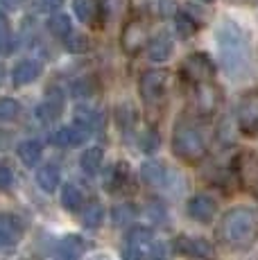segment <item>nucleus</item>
<instances>
[{"instance_id":"f257e3e1","label":"nucleus","mask_w":258,"mask_h":260,"mask_svg":"<svg viewBox=\"0 0 258 260\" xmlns=\"http://www.w3.org/2000/svg\"><path fill=\"white\" fill-rule=\"evenodd\" d=\"M215 41H217V50H220V61L231 77H240V75L249 71V61H251L249 39L242 32L240 25L224 21L217 27Z\"/></svg>"},{"instance_id":"f03ea898","label":"nucleus","mask_w":258,"mask_h":260,"mask_svg":"<svg viewBox=\"0 0 258 260\" xmlns=\"http://www.w3.org/2000/svg\"><path fill=\"white\" fill-rule=\"evenodd\" d=\"M217 236L222 244L236 251H247L258 238V215L247 206L229 208L220 219Z\"/></svg>"},{"instance_id":"7ed1b4c3","label":"nucleus","mask_w":258,"mask_h":260,"mask_svg":"<svg viewBox=\"0 0 258 260\" xmlns=\"http://www.w3.org/2000/svg\"><path fill=\"white\" fill-rule=\"evenodd\" d=\"M172 152L186 163H200L208 152L204 134L192 124H179L172 136Z\"/></svg>"},{"instance_id":"20e7f679","label":"nucleus","mask_w":258,"mask_h":260,"mask_svg":"<svg viewBox=\"0 0 258 260\" xmlns=\"http://www.w3.org/2000/svg\"><path fill=\"white\" fill-rule=\"evenodd\" d=\"M236 120H238V129L245 136L249 138L258 136V93L242 95V100L238 102L236 109Z\"/></svg>"},{"instance_id":"39448f33","label":"nucleus","mask_w":258,"mask_h":260,"mask_svg":"<svg viewBox=\"0 0 258 260\" xmlns=\"http://www.w3.org/2000/svg\"><path fill=\"white\" fill-rule=\"evenodd\" d=\"M183 75L188 77V82L192 84H211L215 77V63L208 59V54L204 52H195L188 54L183 61Z\"/></svg>"},{"instance_id":"423d86ee","label":"nucleus","mask_w":258,"mask_h":260,"mask_svg":"<svg viewBox=\"0 0 258 260\" xmlns=\"http://www.w3.org/2000/svg\"><path fill=\"white\" fill-rule=\"evenodd\" d=\"M168 84H170V73L163 71V68H154V71H145V73L141 75L138 91H141L143 100H147V102H154V100L163 98Z\"/></svg>"},{"instance_id":"0eeeda50","label":"nucleus","mask_w":258,"mask_h":260,"mask_svg":"<svg viewBox=\"0 0 258 260\" xmlns=\"http://www.w3.org/2000/svg\"><path fill=\"white\" fill-rule=\"evenodd\" d=\"M186 211L195 222L208 224L217 213V202L213 197H208V194H195V197L188 199Z\"/></svg>"},{"instance_id":"6e6552de","label":"nucleus","mask_w":258,"mask_h":260,"mask_svg":"<svg viewBox=\"0 0 258 260\" xmlns=\"http://www.w3.org/2000/svg\"><path fill=\"white\" fill-rule=\"evenodd\" d=\"M120 43H122V50H125L127 54H136L138 50L147 43V27L141 21H132L125 29H122Z\"/></svg>"},{"instance_id":"1a4fd4ad","label":"nucleus","mask_w":258,"mask_h":260,"mask_svg":"<svg viewBox=\"0 0 258 260\" xmlns=\"http://www.w3.org/2000/svg\"><path fill=\"white\" fill-rule=\"evenodd\" d=\"M220 104V93H217L215 86L211 84H200L195 93V109L200 116H211L213 111L217 109Z\"/></svg>"},{"instance_id":"9d476101","label":"nucleus","mask_w":258,"mask_h":260,"mask_svg":"<svg viewBox=\"0 0 258 260\" xmlns=\"http://www.w3.org/2000/svg\"><path fill=\"white\" fill-rule=\"evenodd\" d=\"M141 177L147 186L154 188H166L168 181H170V170H168L163 163L158 161H147L145 166L141 168Z\"/></svg>"},{"instance_id":"9b49d317","label":"nucleus","mask_w":258,"mask_h":260,"mask_svg":"<svg viewBox=\"0 0 258 260\" xmlns=\"http://www.w3.org/2000/svg\"><path fill=\"white\" fill-rule=\"evenodd\" d=\"M88 134H91V132H86L84 127L73 124V127L59 129V132L52 136V143L59 145V147H77V145H82L84 141H86Z\"/></svg>"},{"instance_id":"f8f14e48","label":"nucleus","mask_w":258,"mask_h":260,"mask_svg":"<svg viewBox=\"0 0 258 260\" xmlns=\"http://www.w3.org/2000/svg\"><path fill=\"white\" fill-rule=\"evenodd\" d=\"M175 247L179 249V253L190 258H208L213 253V247L206 242V240L200 238H179L175 242Z\"/></svg>"},{"instance_id":"ddd939ff","label":"nucleus","mask_w":258,"mask_h":260,"mask_svg":"<svg viewBox=\"0 0 258 260\" xmlns=\"http://www.w3.org/2000/svg\"><path fill=\"white\" fill-rule=\"evenodd\" d=\"M41 63L39 61H29V59H23V61H18L16 66H14L12 71V82L16 84V86H23V84H29L34 82V79L41 75Z\"/></svg>"},{"instance_id":"4468645a","label":"nucleus","mask_w":258,"mask_h":260,"mask_svg":"<svg viewBox=\"0 0 258 260\" xmlns=\"http://www.w3.org/2000/svg\"><path fill=\"white\" fill-rule=\"evenodd\" d=\"M61 107H63V95L59 88H50L48 91V100L43 107H39L37 116L43 120V122H52V120L59 118V113H61Z\"/></svg>"},{"instance_id":"2eb2a0df","label":"nucleus","mask_w":258,"mask_h":260,"mask_svg":"<svg viewBox=\"0 0 258 260\" xmlns=\"http://www.w3.org/2000/svg\"><path fill=\"white\" fill-rule=\"evenodd\" d=\"M147 54H150L152 61H166L172 54V39L168 34H158L156 39H152V43L147 46Z\"/></svg>"},{"instance_id":"dca6fc26","label":"nucleus","mask_w":258,"mask_h":260,"mask_svg":"<svg viewBox=\"0 0 258 260\" xmlns=\"http://www.w3.org/2000/svg\"><path fill=\"white\" fill-rule=\"evenodd\" d=\"M41 154H43V145L39 141H23L18 145V158H21L27 168L37 166V163L41 161Z\"/></svg>"},{"instance_id":"f3484780","label":"nucleus","mask_w":258,"mask_h":260,"mask_svg":"<svg viewBox=\"0 0 258 260\" xmlns=\"http://www.w3.org/2000/svg\"><path fill=\"white\" fill-rule=\"evenodd\" d=\"M59 179H61V174H59V168H57V166H43V168L37 172V183H39V188L46 190V192H54V190H57Z\"/></svg>"},{"instance_id":"a211bd4d","label":"nucleus","mask_w":258,"mask_h":260,"mask_svg":"<svg viewBox=\"0 0 258 260\" xmlns=\"http://www.w3.org/2000/svg\"><path fill=\"white\" fill-rule=\"evenodd\" d=\"M61 206L66 208V211H71V213L82 211V206H84L82 190H79L77 186H73V183H68V186L61 190Z\"/></svg>"},{"instance_id":"6ab92c4d","label":"nucleus","mask_w":258,"mask_h":260,"mask_svg":"<svg viewBox=\"0 0 258 260\" xmlns=\"http://www.w3.org/2000/svg\"><path fill=\"white\" fill-rule=\"evenodd\" d=\"M75 122L86 132H93V129H98L102 124V116L91 107H79L75 111Z\"/></svg>"},{"instance_id":"aec40b11","label":"nucleus","mask_w":258,"mask_h":260,"mask_svg":"<svg viewBox=\"0 0 258 260\" xmlns=\"http://www.w3.org/2000/svg\"><path fill=\"white\" fill-rule=\"evenodd\" d=\"M84 251V240L77 236H68L59 242V253L66 260H77Z\"/></svg>"},{"instance_id":"412c9836","label":"nucleus","mask_w":258,"mask_h":260,"mask_svg":"<svg viewBox=\"0 0 258 260\" xmlns=\"http://www.w3.org/2000/svg\"><path fill=\"white\" fill-rule=\"evenodd\" d=\"M102 161H104V154H102V149L100 147H91V149H86V152L82 154V170L86 174H98V170L102 168Z\"/></svg>"},{"instance_id":"4be33fe9","label":"nucleus","mask_w":258,"mask_h":260,"mask_svg":"<svg viewBox=\"0 0 258 260\" xmlns=\"http://www.w3.org/2000/svg\"><path fill=\"white\" fill-rule=\"evenodd\" d=\"M104 222V206H100V204H88L86 211L82 213V224L86 229H98L100 224Z\"/></svg>"},{"instance_id":"5701e85b","label":"nucleus","mask_w":258,"mask_h":260,"mask_svg":"<svg viewBox=\"0 0 258 260\" xmlns=\"http://www.w3.org/2000/svg\"><path fill=\"white\" fill-rule=\"evenodd\" d=\"M48 29H50V34L59 39H66L68 34H73L71 29V18L63 16V14H54V16L48 18Z\"/></svg>"},{"instance_id":"b1692460","label":"nucleus","mask_w":258,"mask_h":260,"mask_svg":"<svg viewBox=\"0 0 258 260\" xmlns=\"http://www.w3.org/2000/svg\"><path fill=\"white\" fill-rule=\"evenodd\" d=\"M152 240H154V233H152L147 226H136L127 233V244H134V247L143 249V251L147 249V244H150Z\"/></svg>"},{"instance_id":"393cba45","label":"nucleus","mask_w":258,"mask_h":260,"mask_svg":"<svg viewBox=\"0 0 258 260\" xmlns=\"http://www.w3.org/2000/svg\"><path fill=\"white\" fill-rule=\"evenodd\" d=\"M73 7H75V14L82 23H93V18H95V14H98L95 0H75Z\"/></svg>"},{"instance_id":"a878e982","label":"nucleus","mask_w":258,"mask_h":260,"mask_svg":"<svg viewBox=\"0 0 258 260\" xmlns=\"http://www.w3.org/2000/svg\"><path fill=\"white\" fill-rule=\"evenodd\" d=\"M175 27H177V34H179L181 39H188V37L195 34L197 23H195V18H190L186 12H181V14L175 16Z\"/></svg>"},{"instance_id":"bb28decb","label":"nucleus","mask_w":258,"mask_h":260,"mask_svg":"<svg viewBox=\"0 0 258 260\" xmlns=\"http://www.w3.org/2000/svg\"><path fill=\"white\" fill-rule=\"evenodd\" d=\"M134 215H136V208L132 206V204H118V206H113L111 211V217H113V224L116 226H125L134 219Z\"/></svg>"},{"instance_id":"cd10ccee","label":"nucleus","mask_w":258,"mask_h":260,"mask_svg":"<svg viewBox=\"0 0 258 260\" xmlns=\"http://www.w3.org/2000/svg\"><path fill=\"white\" fill-rule=\"evenodd\" d=\"M125 177H127V166L125 163H118V166H113L111 170H109V174H107V188L109 190H116L118 186H122L125 183Z\"/></svg>"},{"instance_id":"c85d7f7f","label":"nucleus","mask_w":258,"mask_h":260,"mask_svg":"<svg viewBox=\"0 0 258 260\" xmlns=\"http://www.w3.org/2000/svg\"><path fill=\"white\" fill-rule=\"evenodd\" d=\"M93 91H95V84H93L91 79H77V82H73V86H71V95L77 100L91 98Z\"/></svg>"},{"instance_id":"c756f323","label":"nucleus","mask_w":258,"mask_h":260,"mask_svg":"<svg viewBox=\"0 0 258 260\" xmlns=\"http://www.w3.org/2000/svg\"><path fill=\"white\" fill-rule=\"evenodd\" d=\"M21 113V104L12 98H0V120H14Z\"/></svg>"},{"instance_id":"7c9ffc66","label":"nucleus","mask_w":258,"mask_h":260,"mask_svg":"<svg viewBox=\"0 0 258 260\" xmlns=\"http://www.w3.org/2000/svg\"><path fill=\"white\" fill-rule=\"evenodd\" d=\"M116 118H118L120 129H129L134 124V120H136V111H134L132 104H120V107L116 109Z\"/></svg>"},{"instance_id":"2f4dec72","label":"nucleus","mask_w":258,"mask_h":260,"mask_svg":"<svg viewBox=\"0 0 258 260\" xmlns=\"http://www.w3.org/2000/svg\"><path fill=\"white\" fill-rule=\"evenodd\" d=\"M158 145H161V136H158L154 129H147V132L141 136V149L143 152H147V154L156 152Z\"/></svg>"},{"instance_id":"473e14b6","label":"nucleus","mask_w":258,"mask_h":260,"mask_svg":"<svg viewBox=\"0 0 258 260\" xmlns=\"http://www.w3.org/2000/svg\"><path fill=\"white\" fill-rule=\"evenodd\" d=\"M145 256L152 258V260H163L168 256V249H166V244H163V242L152 240V242L147 244V249H145Z\"/></svg>"},{"instance_id":"72a5a7b5","label":"nucleus","mask_w":258,"mask_h":260,"mask_svg":"<svg viewBox=\"0 0 258 260\" xmlns=\"http://www.w3.org/2000/svg\"><path fill=\"white\" fill-rule=\"evenodd\" d=\"M120 256H122V260H145L147 258L143 249L134 247V244H127V242H125V247L120 249Z\"/></svg>"},{"instance_id":"f704fd0d","label":"nucleus","mask_w":258,"mask_h":260,"mask_svg":"<svg viewBox=\"0 0 258 260\" xmlns=\"http://www.w3.org/2000/svg\"><path fill=\"white\" fill-rule=\"evenodd\" d=\"M21 240V236H16V233H12L9 229H5L3 224H0V249H9L14 247V244Z\"/></svg>"},{"instance_id":"c9c22d12","label":"nucleus","mask_w":258,"mask_h":260,"mask_svg":"<svg viewBox=\"0 0 258 260\" xmlns=\"http://www.w3.org/2000/svg\"><path fill=\"white\" fill-rule=\"evenodd\" d=\"M66 48L71 50V52H82V50L88 48L86 39L84 37H77V34H68L66 37Z\"/></svg>"},{"instance_id":"e433bc0d","label":"nucleus","mask_w":258,"mask_h":260,"mask_svg":"<svg viewBox=\"0 0 258 260\" xmlns=\"http://www.w3.org/2000/svg\"><path fill=\"white\" fill-rule=\"evenodd\" d=\"M14 186V174L9 168H5L3 163H0V190H9Z\"/></svg>"},{"instance_id":"4c0bfd02","label":"nucleus","mask_w":258,"mask_h":260,"mask_svg":"<svg viewBox=\"0 0 258 260\" xmlns=\"http://www.w3.org/2000/svg\"><path fill=\"white\" fill-rule=\"evenodd\" d=\"M120 7H122V0H102V12L107 14L109 18L116 16Z\"/></svg>"},{"instance_id":"58836bf2","label":"nucleus","mask_w":258,"mask_h":260,"mask_svg":"<svg viewBox=\"0 0 258 260\" xmlns=\"http://www.w3.org/2000/svg\"><path fill=\"white\" fill-rule=\"evenodd\" d=\"M7 34H9V21H7V16L0 12V39H7Z\"/></svg>"},{"instance_id":"ea45409f","label":"nucleus","mask_w":258,"mask_h":260,"mask_svg":"<svg viewBox=\"0 0 258 260\" xmlns=\"http://www.w3.org/2000/svg\"><path fill=\"white\" fill-rule=\"evenodd\" d=\"M12 41H9V39H0V54H9L12 52Z\"/></svg>"},{"instance_id":"a19ab883","label":"nucleus","mask_w":258,"mask_h":260,"mask_svg":"<svg viewBox=\"0 0 258 260\" xmlns=\"http://www.w3.org/2000/svg\"><path fill=\"white\" fill-rule=\"evenodd\" d=\"M61 3H63V0H43V5H46L48 9H57V7H61Z\"/></svg>"},{"instance_id":"79ce46f5","label":"nucleus","mask_w":258,"mask_h":260,"mask_svg":"<svg viewBox=\"0 0 258 260\" xmlns=\"http://www.w3.org/2000/svg\"><path fill=\"white\" fill-rule=\"evenodd\" d=\"M3 82H5V66L0 63V84H3Z\"/></svg>"},{"instance_id":"37998d69","label":"nucleus","mask_w":258,"mask_h":260,"mask_svg":"<svg viewBox=\"0 0 258 260\" xmlns=\"http://www.w3.org/2000/svg\"><path fill=\"white\" fill-rule=\"evenodd\" d=\"M204 3H213V0H204Z\"/></svg>"}]
</instances>
